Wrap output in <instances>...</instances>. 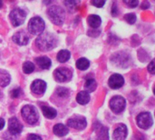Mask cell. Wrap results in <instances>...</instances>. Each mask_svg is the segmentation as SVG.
Segmentation results:
<instances>
[{
	"instance_id": "13",
	"label": "cell",
	"mask_w": 155,
	"mask_h": 140,
	"mask_svg": "<svg viewBox=\"0 0 155 140\" xmlns=\"http://www.w3.org/2000/svg\"><path fill=\"white\" fill-rule=\"evenodd\" d=\"M124 84V77L119 75V74H114L110 77L109 81H108V85L111 88L113 89H118L121 88Z\"/></svg>"
},
{
	"instance_id": "22",
	"label": "cell",
	"mask_w": 155,
	"mask_h": 140,
	"mask_svg": "<svg viewBox=\"0 0 155 140\" xmlns=\"http://www.w3.org/2000/svg\"><path fill=\"white\" fill-rule=\"evenodd\" d=\"M70 56H71L70 52L68 50H66V49H64V50H61V51L58 52L56 57H57V60L60 63H65L70 59Z\"/></svg>"
},
{
	"instance_id": "24",
	"label": "cell",
	"mask_w": 155,
	"mask_h": 140,
	"mask_svg": "<svg viewBox=\"0 0 155 140\" xmlns=\"http://www.w3.org/2000/svg\"><path fill=\"white\" fill-rule=\"evenodd\" d=\"M84 87H85V89H86L87 91L93 92V91H94V90L96 89V87H97V83H96V81H95L94 78H88V79H86V81H85ZM87 91H86V92H87Z\"/></svg>"
},
{
	"instance_id": "12",
	"label": "cell",
	"mask_w": 155,
	"mask_h": 140,
	"mask_svg": "<svg viewBox=\"0 0 155 140\" xmlns=\"http://www.w3.org/2000/svg\"><path fill=\"white\" fill-rule=\"evenodd\" d=\"M45 90H46V83L41 79L35 80L31 85V91L35 95L41 96L45 92Z\"/></svg>"
},
{
	"instance_id": "5",
	"label": "cell",
	"mask_w": 155,
	"mask_h": 140,
	"mask_svg": "<svg viewBox=\"0 0 155 140\" xmlns=\"http://www.w3.org/2000/svg\"><path fill=\"white\" fill-rule=\"evenodd\" d=\"M126 107V101L125 99L121 96H115L111 98L110 100V108L112 111L115 114L122 113Z\"/></svg>"
},
{
	"instance_id": "10",
	"label": "cell",
	"mask_w": 155,
	"mask_h": 140,
	"mask_svg": "<svg viewBox=\"0 0 155 140\" xmlns=\"http://www.w3.org/2000/svg\"><path fill=\"white\" fill-rule=\"evenodd\" d=\"M94 129L95 131L97 140H109V132L106 127H104L99 122H95L94 125Z\"/></svg>"
},
{
	"instance_id": "20",
	"label": "cell",
	"mask_w": 155,
	"mask_h": 140,
	"mask_svg": "<svg viewBox=\"0 0 155 140\" xmlns=\"http://www.w3.org/2000/svg\"><path fill=\"white\" fill-rule=\"evenodd\" d=\"M76 101L80 105H86L90 101V95L86 91H81L76 96Z\"/></svg>"
},
{
	"instance_id": "28",
	"label": "cell",
	"mask_w": 155,
	"mask_h": 140,
	"mask_svg": "<svg viewBox=\"0 0 155 140\" xmlns=\"http://www.w3.org/2000/svg\"><path fill=\"white\" fill-rule=\"evenodd\" d=\"M20 95H21V89H20L19 87H16V88H15V89H13V90L11 91V97H12L13 98H16V97H18Z\"/></svg>"
},
{
	"instance_id": "35",
	"label": "cell",
	"mask_w": 155,
	"mask_h": 140,
	"mask_svg": "<svg viewBox=\"0 0 155 140\" xmlns=\"http://www.w3.org/2000/svg\"><path fill=\"white\" fill-rule=\"evenodd\" d=\"M89 140H97V139H96V138H90Z\"/></svg>"
},
{
	"instance_id": "32",
	"label": "cell",
	"mask_w": 155,
	"mask_h": 140,
	"mask_svg": "<svg viewBox=\"0 0 155 140\" xmlns=\"http://www.w3.org/2000/svg\"><path fill=\"white\" fill-rule=\"evenodd\" d=\"M154 61L153 60V61H151V63L149 64V66H148V71L151 73V74H154L155 72V69H154Z\"/></svg>"
},
{
	"instance_id": "2",
	"label": "cell",
	"mask_w": 155,
	"mask_h": 140,
	"mask_svg": "<svg viewBox=\"0 0 155 140\" xmlns=\"http://www.w3.org/2000/svg\"><path fill=\"white\" fill-rule=\"evenodd\" d=\"M47 15L49 19L56 26L63 25L65 17V13L62 7L59 5H53L50 6L47 10Z\"/></svg>"
},
{
	"instance_id": "4",
	"label": "cell",
	"mask_w": 155,
	"mask_h": 140,
	"mask_svg": "<svg viewBox=\"0 0 155 140\" xmlns=\"http://www.w3.org/2000/svg\"><path fill=\"white\" fill-rule=\"evenodd\" d=\"M45 27V21L39 16H35L31 18L28 23V30L33 35L40 36L44 32Z\"/></svg>"
},
{
	"instance_id": "1",
	"label": "cell",
	"mask_w": 155,
	"mask_h": 140,
	"mask_svg": "<svg viewBox=\"0 0 155 140\" xmlns=\"http://www.w3.org/2000/svg\"><path fill=\"white\" fill-rule=\"evenodd\" d=\"M57 38L52 33H45L40 35L35 40V46L42 51H49L57 45Z\"/></svg>"
},
{
	"instance_id": "27",
	"label": "cell",
	"mask_w": 155,
	"mask_h": 140,
	"mask_svg": "<svg viewBox=\"0 0 155 140\" xmlns=\"http://www.w3.org/2000/svg\"><path fill=\"white\" fill-rule=\"evenodd\" d=\"M124 20H125L128 24L133 25V24H134V23L136 22V15H135V14H134V13L126 14V15H124Z\"/></svg>"
},
{
	"instance_id": "21",
	"label": "cell",
	"mask_w": 155,
	"mask_h": 140,
	"mask_svg": "<svg viewBox=\"0 0 155 140\" xmlns=\"http://www.w3.org/2000/svg\"><path fill=\"white\" fill-rule=\"evenodd\" d=\"M10 75L5 70H0V87H6L10 83Z\"/></svg>"
},
{
	"instance_id": "14",
	"label": "cell",
	"mask_w": 155,
	"mask_h": 140,
	"mask_svg": "<svg viewBox=\"0 0 155 140\" xmlns=\"http://www.w3.org/2000/svg\"><path fill=\"white\" fill-rule=\"evenodd\" d=\"M127 128L125 125L121 124L119 125V127H117L113 134V138L114 140H125L127 137Z\"/></svg>"
},
{
	"instance_id": "9",
	"label": "cell",
	"mask_w": 155,
	"mask_h": 140,
	"mask_svg": "<svg viewBox=\"0 0 155 140\" xmlns=\"http://www.w3.org/2000/svg\"><path fill=\"white\" fill-rule=\"evenodd\" d=\"M86 125H87L86 119L82 116H74L73 118L67 120V126L77 130L84 129L86 128Z\"/></svg>"
},
{
	"instance_id": "33",
	"label": "cell",
	"mask_w": 155,
	"mask_h": 140,
	"mask_svg": "<svg viewBox=\"0 0 155 140\" xmlns=\"http://www.w3.org/2000/svg\"><path fill=\"white\" fill-rule=\"evenodd\" d=\"M117 13H118V9H117V6L115 4H114L113 7H112V15L114 16H116L117 15Z\"/></svg>"
},
{
	"instance_id": "25",
	"label": "cell",
	"mask_w": 155,
	"mask_h": 140,
	"mask_svg": "<svg viewBox=\"0 0 155 140\" xmlns=\"http://www.w3.org/2000/svg\"><path fill=\"white\" fill-rule=\"evenodd\" d=\"M34 70H35V65L32 62L27 61V62L24 63V65H23V71H24V73L31 74Z\"/></svg>"
},
{
	"instance_id": "26",
	"label": "cell",
	"mask_w": 155,
	"mask_h": 140,
	"mask_svg": "<svg viewBox=\"0 0 155 140\" xmlns=\"http://www.w3.org/2000/svg\"><path fill=\"white\" fill-rule=\"evenodd\" d=\"M70 94V91L66 87H58L56 89V95L60 97H67Z\"/></svg>"
},
{
	"instance_id": "23",
	"label": "cell",
	"mask_w": 155,
	"mask_h": 140,
	"mask_svg": "<svg viewBox=\"0 0 155 140\" xmlns=\"http://www.w3.org/2000/svg\"><path fill=\"white\" fill-rule=\"evenodd\" d=\"M90 66V61L84 57L83 58H80L76 61V67L79 69V70H86Z\"/></svg>"
},
{
	"instance_id": "17",
	"label": "cell",
	"mask_w": 155,
	"mask_h": 140,
	"mask_svg": "<svg viewBox=\"0 0 155 140\" xmlns=\"http://www.w3.org/2000/svg\"><path fill=\"white\" fill-rule=\"evenodd\" d=\"M53 132L54 135H56L57 137H64L68 134L69 130L68 128L63 125V124H56L54 128H53Z\"/></svg>"
},
{
	"instance_id": "15",
	"label": "cell",
	"mask_w": 155,
	"mask_h": 140,
	"mask_svg": "<svg viewBox=\"0 0 155 140\" xmlns=\"http://www.w3.org/2000/svg\"><path fill=\"white\" fill-rule=\"evenodd\" d=\"M13 41L19 46H25L29 41V36L25 31H18L13 36Z\"/></svg>"
},
{
	"instance_id": "8",
	"label": "cell",
	"mask_w": 155,
	"mask_h": 140,
	"mask_svg": "<svg viewBox=\"0 0 155 140\" xmlns=\"http://www.w3.org/2000/svg\"><path fill=\"white\" fill-rule=\"evenodd\" d=\"M136 121H137L138 127L142 129H148L153 124V117H152L151 113H149V112H143V113L139 114L137 116Z\"/></svg>"
},
{
	"instance_id": "16",
	"label": "cell",
	"mask_w": 155,
	"mask_h": 140,
	"mask_svg": "<svg viewBox=\"0 0 155 140\" xmlns=\"http://www.w3.org/2000/svg\"><path fill=\"white\" fill-rule=\"evenodd\" d=\"M35 62L36 64L39 66L40 68L42 69H49L51 67L52 62L51 59L47 56H39L35 58Z\"/></svg>"
},
{
	"instance_id": "18",
	"label": "cell",
	"mask_w": 155,
	"mask_h": 140,
	"mask_svg": "<svg viewBox=\"0 0 155 140\" xmlns=\"http://www.w3.org/2000/svg\"><path fill=\"white\" fill-rule=\"evenodd\" d=\"M87 22H88V25L93 27V28H97L100 26L101 23H102V19L99 15H90L88 17H87Z\"/></svg>"
},
{
	"instance_id": "11",
	"label": "cell",
	"mask_w": 155,
	"mask_h": 140,
	"mask_svg": "<svg viewBox=\"0 0 155 140\" xmlns=\"http://www.w3.org/2000/svg\"><path fill=\"white\" fill-rule=\"evenodd\" d=\"M8 130H9L10 134H12L14 136L18 135L23 130V125L20 123V121L16 118L13 117L8 121Z\"/></svg>"
},
{
	"instance_id": "29",
	"label": "cell",
	"mask_w": 155,
	"mask_h": 140,
	"mask_svg": "<svg viewBox=\"0 0 155 140\" xmlns=\"http://www.w3.org/2000/svg\"><path fill=\"white\" fill-rule=\"evenodd\" d=\"M127 5H129L130 7L134 8V7H136L139 4V2L137 0H130V1H127V0H124V1Z\"/></svg>"
},
{
	"instance_id": "6",
	"label": "cell",
	"mask_w": 155,
	"mask_h": 140,
	"mask_svg": "<svg viewBox=\"0 0 155 140\" xmlns=\"http://www.w3.org/2000/svg\"><path fill=\"white\" fill-rule=\"evenodd\" d=\"M54 77L57 82L64 83V82L70 81L72 79L73 73H72V70L67 67H58L54 70Z\"/></svg>"
},
{
	"instance_id": "31",
	"label": "cell",
	"mask_w": 155,
	"mask_h": 140,
	"mask_svg": "<svg viewBox=\"0 0 155 140\" xmlns=\"http://www.w3.org/2000/svg\"><path fill=\"white\" fill-rule=\"evenodd\" d=\"M26 140H42V138L35 134H29L27 136V139Z\"/></svg>"
},
{
	"instance_id": "30",
	"label": "cell",
	"mask_w": 155,
	"mask_h": 140,
	"mask_svg": "<svg viewBox=\"0 0 155 140\" xmlns=\"http://www.w3.org/2000/svg\"><path fill=\"white\" fill-rule=\"evenodd\" d=\"M105 4V1H102V0H93L92 1V5H94L96 7H103V5Z\"/></svg>"
},
{
	"instance_id": "7",
	"label": "cell",
	"mask_w": 155,
	"mask_h": 140,
	"mask_svg": "<svg viewBox=\"0 0 155 140\" xmlns=\"http://www.w3.org/2000/svg\"><path fill=\"white\" fill-rule=\"evenodd\" d=\"M9 18L14 26H19L25 22V12L21 8H15L11 11Z\"/></svg>"
},
{
	"instance_id": "34",
	"label": "cell",
	"mask_w": 155,
	"mask_h": 140,
	"mask_svg": "<svg viewBox=\"0 0 155 140\" xmlns=\"http://www.w3.org/2000/svg\"><path fill=\"white\" fill-rule=\"evenodd\" d=\"M5 126V120L3 118H0V130L4 128Z\"/></svg>"
},
{
	"instance_id": "19",
	"label": "cell",
	"mask_w": 155,
	"mask_h": 140,
	"mask_svg": "<svg viewBox=\"0 0 155 140\" xmlns=\"http://www.w3.org/2000/svg\"><path fill=\"white\" fill-rule=\"evenodd\" d=\"M41 108H42V112H43L44 116L48 119H53L57 115L56 110L54 108H50V107H47V106H43Z\"/></svg>"
},
{
	"instance_id": "3",
	"label": "cell",
	"mask_w": 155,
	"mask_h": 140,
	"mask_svg": "<svg viewBox=\"0 0 155 140\" xmlns=\"http://www.w3.org/2000/svg\"><path fill=\"white\" fill-rule=\"evenodd\" d=\"M21 115L24 118V120L30 125H34L38 121L39 118V114L37 109L31 105H26L23 107L21 110Z\"/></svg>"
}]
</instances>
